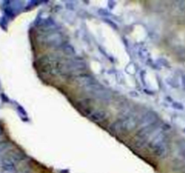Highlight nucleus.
Wrapping results in <instances>:
<instances>
[{
  "label": "nucleus",
  "mask_w": 185,
  "mask_h": 173,
  "mask_svg": "<svg viewBox=\"0 0 185 173\" xmlns=\"http://www.w3.org/2000/svg\"><path fill=\"white\" fill-rule=\"evenodd\" d=\"M34 173H51L50 170L42 167V165H34Z\"/></svg>",
  "instance_id": "f257e3e1"
}]
</instances>
